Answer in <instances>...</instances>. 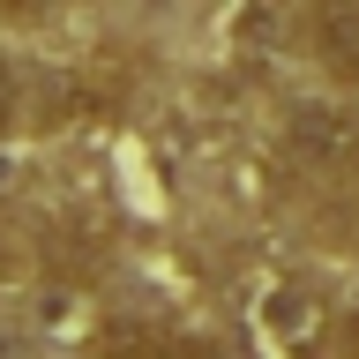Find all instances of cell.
<instances>
[{
  "mask_svg": "<svg viewBox=\"0 0 359 359\" xmlns=\"http://www.w3.org/2000/svg\"><path fill=\"white\" fill-rule=\"evenodd\" d=\"M255 337H262L269 359H330L337 344V307L330 292L307 285V277H277L255 299Z\"/></svg>",
  "mask_w": 359,
  "mask_h": 359,
  "instance_id": "obj_1",
  "label": "cell"
},
{
  "mask_svg": "<svg viewBox=\"0 0 359 359\" xmlns=\"http://www.w3.org/2000/svg\"><path fill=\"white\" fill-rule=\"evenodd\" d=\"M314 53L337 83H359V0H322L314 8Z\"/></svg>",
  "mask_w": 359,
  "mask_h": 359,
  "instance_id": "obj_2",
  "label": "cell"
},
{
  "mask_svg": "<svg viewBox=\"0 0 359 359\" xmlns=\"http://www.w3.org/2000/svg\"><path fill=\"white\" fill-rule=\"evenodd\" d=\"M15 120V67H8V53H0V128Z\"/></svg>",
  "mask_w": 359,
  "mask_h": 359,
  "instance_id": "obj_3",
  "label": "cell"
},
{
  "mask_svg": "<svg viewBox=\"0 0 359 359\" xmlns=\"http://www.w3.org/2000/svg\"><path fill=\"white\" fill-rule=\"evenodd\" d=\"M344 359H359V322H352V330H344Z\"/></svg>",
  "mask_w": 359,
  "mask_h": 359,
  "instance_id": "obj_4",
  "label": "cell"
},
{
  "mask_svg": "<svg viewBox=\"0 0 359 359\" xmlns=\"http://www.w3.org/2000/svg\"><path fill=\"white\" fill-rule=\"evenodd\" d=\"M0 292H8V247H0Z\"/></svg>",
  "mask_w": 359,
  "mask_h": 359,
  "instance_id": "obj_5",
  "label": "cell"
}]
</instances>
